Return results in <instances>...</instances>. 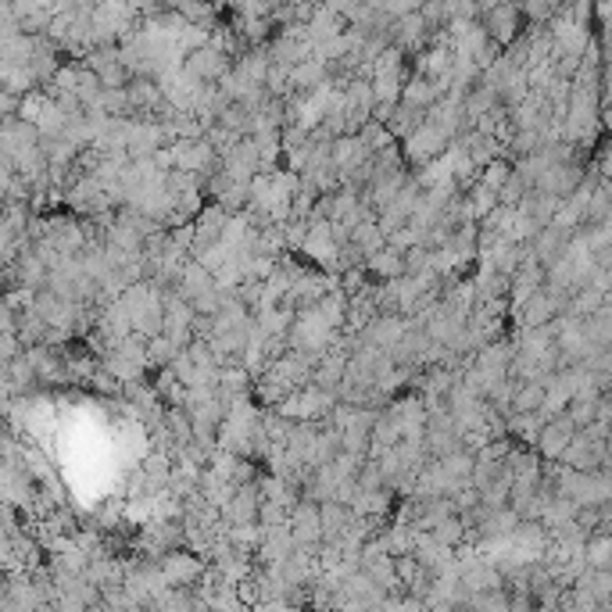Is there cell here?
<instances>
[{"mask_svg":"<svg viewBox=\"0 0 612 612\" xmlns=\"http://www.w3.org/2000/svg\"><path fill=\"white\" fill-rule=\"evenodd\" d=\"M337 391H326V387H319V384H305V387H298L287 402H280V412L287 415V419H294V422H326L329 419V412L337 408Z\"/></svg>","mask_w":612,"mask_h":612,"instance_id":"6da1fadb","label":"cell"},{"mask_svg":"<svg viewBox=\"0 0 612 612\" xmlns=\"http://www.w3.org/2000/svg\"><path fill=\"white\" fill-rule=\"evenodd\" d=\"M448 147H451V136H448L437 122H430V118H426V122H422V125H419V129H415V133L405 140V154L415 169H426V165H430V162H437Z\"/></svg>","mask_w":612,"mask_h":612,"instance_id":"7a4b0ae2","label":"cell"},{"mask_svg":"<svg viewBox=\"0 0 612 612\" xmlns=\"http://www.w3.org/2000/svg\"><path fill=\"white\" fill-rule=\"evenodd\" d=\"M158 566H162L165 584H172V588H194V584H201L204 570H208L201 555H194V548H172V552H165V555L158 559Z\"/></svg>","mask_w":612,"mask_h":612,"instance_id":"3957f363","label":"cell"},{"mask_svg":"<svg viewBox=\"0 0 612 612\" xmlns=\"http://www.w3.org/2000/svg\"><path fill=\"white\" fill-rule=\"evenodd\" d=\"M408 326H412V319L408 315H398V311H380V315H373L369 319V326L358 333L366 344H376V348H394L402 337L408 333Z\"/></svg>","mask_w":612,"mask_h":612,"instance_id":"277c9868","label":"cell"},{"mask_svg":"<svg viewBox=\"0 0 612 612\" xmlns=\"http://www.w3.org/2000/svg\"><path fill=\"white\" fill-rule=\"evenodd\" d=\"M183 69H187L194 79H201V83H218V79L229 72V58H226V51H222V47L204 43V47H198V51H190V54H187Z\"/></svg>","mask_w":612,"mask_h":612,"instance_id":"5b68a950","label":"cell"},{"mask_svg":"<svg viewBox=\"0 0 612 612\" xmlns=\"http://www.w3.org/2000/svg\"><path fill=\"white\" fill-rule=\"evenodd\" d=\"M430 36H433V29L426 25L422 11H408L402 18H394V25H391V43L402 47L405 54H422Z\"/></svg>","mask_w":612,"mask_h":612,"instance_id":"8992f818","label":"cell"},{"mask_svg":"<svg viewBox=\"0 0 612 612\" xmlns=\"http://www.w3.org/2000/svg\"><path fill=\"white\" fill-rule=\"evenodd\" d=\"M294 548H298V541H294V526L291 523L265 526V537H262V544L255 552V562L258 566H280Z\"/></svg>","mask_w":612,"mask_h":612,"instance_id":"52a82bcc","label":"cell"},{"mask_svg":"<svg viewBox=\"0 0 612 612\" xmlns=\"http://www.w3.org/2000/svg\"><path fill=\"white\" fill-rule=\"evenodd\" d=\"M262 502H265L262 480H255V484H244V487H236L233 502L222 509V515H226L229 523H258V515H262Z\"/></svg>","mask_w":612,"mask_h":612,"instance_id":"ba28073f","label":"cell"},{"mask_svg":"<svg viewBox=\"0 0 612 612\" xmlns=\"http://www.w3.org/2000/svg\"><path fill=\"white\" fill-rule=\"evenodd\" d=\"M480 25L487 29V36H491L498 47H509L512 40H515V29H519V11L502 0V4H495V7L484 11V22H480Z\"/></svg>","mask_w":612,"mask_h":612,"instance_id":"9c48e42d","label":"cell"},{"mask_svg":"<svg viewBox=\"0 0 612 612\" xmlns=\"http://www.w3.org/2000/svg\"><path fill=\"white\" fill-rule=\"evenodd\" d=\"M366 273H369V280L373 283H387V280H398V276H405V251H398L394 244H387V247H380V251H373L369 258H366Z\"/></svg>","mask_w":612,"mask_h":612,"instance_id":"30bf717a","label":"cell"},{"mask_svg":"<svg viewBox=\"0 0 612 612\" xmlns=\"http://www.w3.org/2000/svg\"><path fill=\"white\" fill-rule=\"evenodd\" d=\"M559 308H562V298H559V291H537L530 301L523 308H515L519 311V322H523V329H530V326H544V322H552L555 315H559Z\"/></svg>","mask_w":612,"mask_h":612,"instance_id":"8fae6325","label":"cell"},{"mask_svg":"<svg viewBox=\"0 0 612 612\" xmlns=\"http://www.w3.org/2000/svg\"><path fill=\"white\" fill-rule=\"evenodd\" d=\"M326 79H329V65L319 61V58L311 54V58H305L301 65L291 69V94H308V90L322 87Z\"/></svg>","mask_w":612,"mask_h":612,"instance_id":"7c38bea8","label":"cell"},{"mask_svg":"<svg viewBox=\"0 0 612 612\" xmlns=\"http://www.w3.org/2000/svg\"><path fill=\"white\" fill-rule=\"evenodd\" d=\"M426 122V111H419V107H412V104H398L394 111H391V118H387V129L394 133V140H408L419 125Z\"/></svg>","mask_w":612,"mask_h":612,"instance_id":"4fadbf2b","label":"cell"},{"mask_svg":"<svg viewBox=\"0 0 612 612\" xmlns=\"http://www.w3.org/2000/svg\"><path fill=\"white\" fill-rule=\"evenodd\" d=\"M154 394L165 402V405H187V384L180 380V373L172 366H162L158 380H154Z\"/></svg>","mask_w":612,"mask_h":612,"instance_id":"5bb4252c","label":"cell"},{"mask_svg":"<svg viewBox=\"0 0 612 612\" xmlns=\"http://www.w3.org/2000/svg\"><path fill=\"white\" fill-rule=\"evenodd\" d=\"M169 7L180 11L190 25H201V29H211V22H215V0H172Z\"/></svg>","mask_w":612,"mask_h":612,"instance_id":"9a60e30c","label":"cell"},{"mask_svg":"<svg viewBox=\"0 0 612 612\" xmlns=\"http://www.w3.org/2000/svg\"><path fill=\"white\" fill-rule=\"evenodd\" d=\"M440 544H448V548H459L462 541H466V519H462V512H455V515H448V519H440L433 530H430Z\"/></svg>","mask_w":612,"mask_h":612,"instance_id":"2e32d148","label":"cell"},{"mask_svg":"<svg viewBox=\"0 0 612 612\" xmlns=\"http://www.w3.org/2000/svg\"><path fill=\"white\" fill-rule=\"evenodd\" d=\"M512 176V169L509 165H505V162H498V158H495V162H491V165H487V169H480V180H477V183H480V187H487V190H495V194H498V190H502V187H505V180H509Z\"/></svg>","mask_w":612,"mask_h":612,"instance_id":"e0dca14e","label":"cell"},{"mask_svg":"<svg viewBox=\"0 0 612 612\" xmlns=\"http://www.w3.org/2000/svg\"><path fill=\"white\" fill-rule=\"evenodd\" d=\"M480 4V11H487V7H495V4H502V0H477Z\"/></svg>","mask_w":612,"mask_h":612,"instance_id":"ac0fdd59","label":"cell"}]
</instances>
